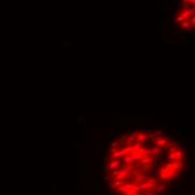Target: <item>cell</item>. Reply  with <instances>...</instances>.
<instances>
[{"instance_id": "cell-1", "label": "cell", "mask_w": 195, "mask_h": 195, "mask_svg": "<svg viewBox=\"0 0 195 195\" xmlns=\"http://www.w3.org/2000/svg\"><path fill=\"white\" fill-rule=\"evenodd\" d=\"M162 148L160 147H155L151 149V155H153V157H158L160 153H162Z\"/></svg>"}, {"instance_id": "cell-2", "label": "cell", "mask_w": 195, "mask_h": 195, "mask_svg": "<svg viewBox=\"0 0 195 195\" xmlns=\"http://www.w3.org/2000/svg\"><path fill=\"white\" fill-rule=\"evenodd\" d=\"M146 186L145 184H139V185H132V192H140V191H144Z\"/></svg>"}, {"instance_id": "cell-3", "label": "cell", "mask_w": 195, "mask_h": 195, "mask_svg": "<svg viewBox=\"0 0 195 195\" xmlns=\"http://www.w3.org/2000/svg\"><path fill=\"white\" fill-rule=\"evenodd\" d=\"M140 162L142 163V164H153L154 163V159H153V157H142V159L140 160Z\"/></svg>"}, {"instance_id": "cell-4", "label": "cell", "mask_w": 195, "mask_h": 195, "mask_svg": "<svg viewBox=\"0 0 195 195\" xmlns=\"http://www.w3.org/2000/svg\"><path fill=\"white\" fill-rule=\"evenodd\" d=\"M137 141H138V142H141V141H144V140H146V141H147V140H148V138H147V136H146V135H145V133H139V135H138V137H137Z\"/></svg>"}, {"instance_id": "cell-5", "label": "cell", "mask_w": 195, "mask_h": 195, "mask_svg": "<svg viewBox=\"0 0 195 195\" xmlns=\"http://www.w3.org/2000/svg\"><path fill=\"white\" fill-rule=\"evenodd\" d=\"M119 165H120V163H119L118 160H112V162H111V164H110L111 169H117V168L119 167Z\"/></svg>"}, {"instance_id": "cell-6", "label": "cell", "mask_w": 195, "mask_h": 195, "mask_svg": "<svg viewBox=\"0 0 195 195\" xmlns=\"http://www.w3.org/2000/svg\"><path fill=\"white\" fill-rule=\"evenodd\" d=\"M122 160H123V163H125L126 165H129V164L131 163V157H130V156H125Z\"/></svg>"}, {"instance_id": "cell-7", "label": "cell", "mask_w": 195, "mask_h": 195, "mask_svg": "<svg viewBox=\"0 0 195 195\" xmlns=\"http://www.w3.org/2000/svg\"><path fill=\"white\" fill-rule=\"evenodd\" d=\"M166 190V186L164 184H162V185H159L158 186V188H157V191H156V193H160V192H163V191H165Z\"/></svg>"}, {"instance_id": "cell-8", "label": "cell", "mask_w": 195, "mask_h": 195, "mask_svg": "<svg viewBox=\"0 0 195 195\" xmlns=\"http://www.w3.org/2000/svg\"><path fill=\"white\" fill-rule=\"evenodd\" d=\"M150 166H151V164H142L141 169H142V170H148L149 168H150Z\"/></svg>"}, {"instance_id": "cell-9", "label": "cell", "mask_w": 195, "mask_h": 195, "mask_svg": "<svg viewBox=\"0 0 195 195\" xmlns=\"http://www.w3.org/2000/svg\"><path fill=\"white\" fill-rule=\"evenodd\" d=\"M146 195H157V193H156V192H155V193H151L150 192V193H148V194H146Z\"/></svg>"}]
</instances>
